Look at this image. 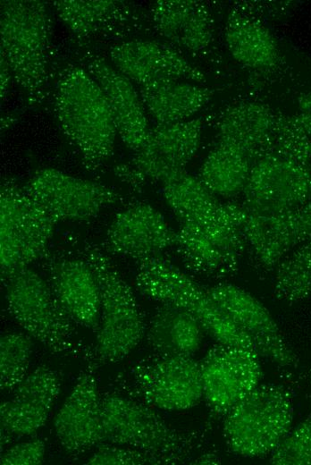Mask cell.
I'll return each instance as SVG.
<instances>
[{
  "instance_id": "cell-1",
  "label": "cell",
  "mask_w": 311,
  "mask_h": 465,
  "mask_svg": "<svg viewBox=\"0 0 311 465\" xmlns=\"http://www.w3.org/2000/svg\"><path fill=\"white\" fill-rule=\"evenodd\" d=\"M53 106L60 129L87 169H97L113 156L115 122L104 92L84 67L68 64L58 72Z\"/></svg>"
},
{
  "instance_id": "cell-2",
  "label": "cell",
  "mask_w": 311,
  "mask_h": 465,
  "mask_svg": "<svg viewBox=\"0 0 311 465\" xmlns=\"http://www.w3.org/2000/svg\"><path fill=\"white\" fill-rule=\"evenodd\" d=\"M52 16L38 0H4L0 4L1 55L30 105L46 97L52 56Z\"/></svg>"
},
{
  "instance_id": "cell-3",
  "label": "cell",
  "mask_w": 311,
  "mask_h": 465,
  "mask_svg": "<svg viewBox=\"0 0 311 465\" xmlns=\"http://www.w3.org/2000/svg\"><path fill=\"white\" fill-rule=\"evenodd\" d=\"M241 204L220 202L195 220L180 224L175 244L188 270L213 278L234 275L248 247Z\"/></svg>"
},
{
  "instance_id": "cell-4",
  "label": "cell",
  "mask_w": 311,
  "mask_h": 465,
  "mask_svg": "<svg viewBox=\"0 0 311 465\" xmlns=\"http://www.w3.org/2000/svg\"><path fill=\"white\" fill-rule=\"evenodd\" d=\"M99 284L101 313L94 350L97 364L114 363L141 342L146 328L135 294L104 250L87 244L80 254Z\"/></svg>"
},
{
  "instance_id": "cell-5",
  "label": "cell",
  "mask_w": 311,
  "mask_h": 465,
  "mask_svg": "<svg viewBox=\"0 0 311 465\" xmlns=\"http://www.w3.org/2000/svg\"><path fill=\"white\" fill-rule=\"evenodd\" d=\"M135 284L144 295L192 315L217 343L254 350L249 339L221 311L206 289L162 256L138 262Z\"/></svg>"
},
{
  "instance_id": "cell-6",
  "label": "cell",
  "mask_w": 311,
  "mask_h": 465,
  "mask_svg": "<svg viewBox=\"0 0 311 465\" xmlns=\"http://www.w3.org/2000/svg\"><path fill=\"white\" fill-rule=\"evenodd\" d=\"M292 420L290 392L281 385H259L224 416L223 435L233 453L260 457L277 447Z\"/></svg>"
},
{
  "instance_id": "cell-7",
  "label": "cell",
  "mask_w": 311,
  "mask_h": 465,
  "mask_svg": "<svg viewBox=\"0 0 311 465\" xmlns=\"http://www.w3.org/2000/svg\"><path fill=\"white\" fill-rule=\"evenodd\" d=\"M101 409L104 444L139 449L166 464L184 461L197 444L196 434L171 427L143 402L106 394Z\"/></svg>"
},
{
  "instance_id": "cell-8",
  "label": "cell",
  "mask_w": 311,
  "mask_h": 465,
  "mask_svg": "<svg viewBox=\"0 0 311 465\" xmlns=\"http://www.w3.org/2000/svg\"><path fill=\"white\" fill-rule=\"evenodd\" d=\"M58 220L34 200L15 179L4 178L0 190L1 282L42 260Z\"/></svg>"
},
{
  "instance_id": "cell-9",
  "label": "cell",
  "mask_w": 311,
  "mask_h": 465,
  "mask_svg": "<svg viewBox=\"0 0 311 465\" xmlns=\"http://www.w3.org/2000/svg\"><path fill=\"white\" fill-rule=\"evenodd\" d=\"M2 283L7 311L26 334L52 352L71 348L74 322L47 281L27 266Z\"/></svg>"
},
{
  "instance_id": "cell-10",
  "label": "cell",
  "mask_w": 311,
  "mask_h": 465,
  "mask_svg": "<svg viewBox=\"0 0 311 465\" xmlns=\"http://www.w3.org/2000/svg\"><path fill=\"white\" fill-rule=\"evenodd\" d=\"M129 376L133 393L159 410H186L204 397L200 365L192 357L156 355L132 367Z\"/></svg>"
},
{
  "instance_id": "cell-11",
  "label": "cell",
  "mask_w": 311,
  "mask_h": 465,
  "mask_svg": "<svg viewBox=\"0 0 311 465\" xmlns=\"http://www.w3.org/2000/svg\"><path fill=\"white\" fill-rule=\"evenodd\" d=\"M23 186L58 222L88 221L122 200V196L107 185L56 168L38 170Z\"/></svg>"
},
{
  "instance_id": "cell-12",
  "label": "cell",
  "mask_w": 311,
  "mask_h": 465,
  "mask_svg": "<svg viewBox=\"0 0 311 465\" xmlns=\"http://www.w3.org/2000/svg\"><path fill=\"white\" fill-rule=\"evenodd\" d=\"M310 185V164L272 153L253 164L240 204L253 212L290 209L311 201Z\"/></svg>"
},
{
  "instance_id": "cell-13",
  "label": "cell",
  "mask_w": 311,
  "mask_h": 465,
  "mask_svg": "<svg viewBox=\"0 0 311 465\" xmlns=\"http://www.w3.org/2000/svg\"><path fill=\"white\" fill-rule=\"evenodd\" d=\"M199 365L204 398L213 417H224L263 376L258 353L243 347L217 343Z\"/></svg>"
},
{
  "instance_id": "cell-14",
  "label": "cell",
  "mask_w": 311,
  "mask_h": 465,
  "mask_svg": "<svg viewBox=\"0 0 311 465\" xmlns=\"http://www.w3.org/2000/svg\"><path fill=\"white\" fill-rule=\"evenodd\" d=\"M221 311L249 339L259 356L282 368L298 359L269 310L252 294L231 283L206 289Z\"/></svg>"
},
{
  "instance_id": "cell-15",
  "label": "cell",
  "mask_w": 311,
  "mask_h": 465,
  "mask_svg": "<svg viewBox=\"0 0 311 465\" xmlns=\"http://www.w3.org/2000/svg\"><path fill=\"white\" fill-rule=\"evenodd\" d=\"M203 123L190 118L172 123H156L129 165L140 187L146 179L161 183L184 171L201 141Z\"/></svg>"
},
{
  "instance_id": "cell-16",
  "label": "cell",
  "mask_w": 311,
  "mask_h": 465,
  "mask_svg": "<svg viewBox=\"0 0 311 465\" xmlns=\"http://www.w3.org/2000/svg\"><path fill=\"white\" fill-rule=\"evenodd\" d=\"M243 210L248 247L266 270L276 268L294 249L311 239V201L281 211Z\"/></svg>"
},
{
  "instance_id": "cell-17",
  "label": "cell",
  "mask_w": 311,
  "mask_h": 465,
  "mask_svg": "<svg viewBox=\"0 0 311 465\" xmlns=\"http://www.w3.org/2000/svg\"><path fill=\"white\" fill-rule=\"evenodd\" d=\"M176 241L177 232L164 216L150 204L140 202L116 214L107 228L104 249L139 262L161 257Z\"/></svg>"
},
{
  "instance_id": "cell-18",
  "label": "cell",
  "mask_w": 311,
  "mask_h": 465,
  "mask_svg": "<svg viewBox=\"0 0 311 465\" xmlns=\"http://www.w3.org/2000/svg\"><path fill=\"white\" fill-rule=\"evenodd\" d=\"M90 365L82 371L54 419L55 435L70 455L104 444L101 395Z\"/></svg>"
},
{
  "instance_id": "cell-19",
  "label": "cell",
  "mask_w": 311,
  "mask_h": 465,
  "mask_svg": "<svg viewBox=\"0 0 311 465\" xmlns=\"http://www.w3.org/2000/svg\"><path fill=\"white\" fill-rule=\"evenodd\" d=\"M113 67L139 86L166 80L201 83L205 74L174 47L145 39H131L110 47Z\"/></svg>"
},
{
  "instance_id": "cell-20",
  "label": "cell",
  "mask_w": 311,
  "mask_h": 465,
  "mask_svg": "<svg viewBox=\"0 0 311 465\" xmlns=\"http://www.w3.org/2000/svg\"><path fill=\"white\" fill-rule=\"evenodd\" d=\"M61 388L56 371L38 366L0 405L1 446L12 436L31 435L43 427Z\"/></svg>"
},
{
  "instance_id": "cell-21",
  "label": "cell",
  "mask_w": 311,
  "mask_h": 465,
  "mask_svg": "<svg viewBox=\"0 0 311 465\" xmlns=\"http://www.w3.org/2000/svg\"><path fill=\"white\" fill-rule=\"evenodd\" d=\"M82 60V67L105 96L118 135L128 148L136 152L146 140L150 128L144 105L132 81L97 53L85 51Z\"/></svg>"
},
{
  "instance_id": "cell-22",
  "label": "cell",
  "mask_w": 311,
  "mask_h": 465,
  "mask_svg": "<svg viewBox=\"0 0 311 465\" xmlns=\"http://www.w3.org/2000/svg\"><path fill=\"white\" fill-rule=\"evenodd\" d=\"M42 260L48 283L70 317L74 323L97 332L101 294L97 277L86 260L49 252Z\"/></svg>"
},
{
  "instance_id": "cell-23",
  "label": "cell",
  "mask_w": 311,
  "mask_h": 465,
  "mask_svg": "<svg viewBox=\"0 0 311 465\" xmlns=\"http://www.w3.org/2000/svg\"><path fill=\"white\" fill-rule=\"evenodd\" d=\"M280 117L262 104H238L220 118L218 142L241 150L254 164L273 152Z\"/></svg>"
},
{
  "instance_id": "cell-24",
  "label": "cell",
  "mask_w": 311,
  "mask_h": 465,
  "mask_svg": "<svg viewBox=\"0 0 311 465\" xmlns=\"http://www.w3.org/2000/svg\"><path fill=\"white\" fill-rule=\"evenodd\" d=\"M150 12L157 33L178 47L198 52L213 41V17L203 2L160 0Z\"/></svg>"
},
{
  "instance_id": "cell-25",
  "label": "cell",
  "mask_w": 311,
  "mask_h": 465,
  "mask_svg": "<svg viewBox=\"0 0 311 465\" xmlns=\"http://www.w3.org/2000/svg\"><path fill=\"white\" fill-rule=\"evenodd\" d=\"M139 96L156 123H172L190 119L209 102L213 92L198 83L166 80L139 86Z\"/></svg>"
},
{
  "instance_id": "cell-26",
  "label": "cell",
  "mask_w": 311,
  "mask_h": 465,
  "mask_svg": "<svg viewBox=\"0 0 311 465\" xmlns=\"http://www.w3.org/2000/svg\"><path fill=\"white\" fill-rule=\"evenodd\" d=\"M205 330L189 312L162 304L147 330V342L156 355L192 357L200 348Z\"/></svg>"
},
{
  "instance_id": "cell-27",
  "label": "cell",
  "mask_w": 311,
  "mask_h": 465,
  "mask_svg": "<svg viewBox=\"0 0 311 465\" xmlns=\"http://www.w3.org/2000/svg\"><path fill=\"white\" fill-rule=\"evenodd\" d=\"M224 41L235 61L251 69H268L280 60L277 42L270 30L248 14L232 12L224 28Z\"/></svg>"
},
{
  "instance_id": "cell-28",
  "label": "cell",
  "mask_w": 311,
  "mask_h": 465,
  "mask_svg": "<svg viewBox=\"0 0 311 465\" xmlns=\"http://www.w3.org/2000/svg\"><path fill=\"white\" fill-rule=\"evenodd\" d=\"M53 7L61 21L79 38H90L112 31L130 20V9L122 1H54Z\"/></svg>"
},
{
  "instance_id": "cell-29",
  "label": "cell",
  "mask_w": 311,
  "mask_h": 465,
  "mask_svg": "<svg viewBox=\"0 0 311 465\" xmlns=\"http://www.w3.org/2000/svg\"><path fill=\"white\" fill-rule=\"evenodd\" d=\"M252 165L241 150L218 142L205 158L198 178L215 197L232 198L242 194Z\"/></svg>"
},
{
  "instance_id": "cell-30",
  "label": "cell",
  "mask_w": 311,
  "mask_h": 465,
  "mask_svg": "<svg viewBox=\"0 0 311 465\" xmlns=\"http://www.w3.org/2000/svg\"><path fill=\"white\" fill-rule=\"evenodd\" d=\"M273 292L278 300L290 303L311 298V239L277 266Z\"/></svg>"
},
{
  "instance_id": "cell-31",
  "label": "cell",
  "mask_w": 311,
  "mask_h": 465,
  "mask_svg": "<svg viewBox=\"0 0 311 465\" xmlns=\"http://www.w3.org/2000/svg\"><path fill=\"white\" fill-rule=\"evenodd\" d=\"M33 351L32 337L10 332L0 338V386L2 391L14 390L27 376Z\"/></svg>"
},
{
  "instance_id": "cell-32",
  "label": "cell",
  "mask_w": 311,
  "mask_h": 465,
  "mask_svg": "<svg viewBox=\"0 0 311 465\" xmlns=\"http://www.w3.org/2000/svg\"><path fill=\"white\" fill-rule=\"evenodd\" d=\"M275 465H311V412L271 452Z\"/></svg>"
},
{
  "instance_id": "cell-33",
  "label": "cell",
  "mask_w": 311,
  "mask_h": 465,
  "mask_svg": "<svg viewBox=\"0 0 311 465\" xmlns=\"http://www.w3.org/2000/svg\"><path fill=\"white\" fill-rule=\"evenodd\" d=\"M86 464L90 465H158L166 464L161 458L149 452L117 444H103Z\"/></svg>"
},
{
  "instance_id": "cell-34",
  "label": "cell",
  "mask_w": 311,
  "mask_h": 465,
  "mask_svg": "<svg viewBox=\"0 0 311 465\" xmlns=\"http://www.w3.org/2000/svg\"><path fill=\"white\" fill-rule=\"evenodd\" d=\"M46 444L41 438L18 443L2 452V465H40L45 461Z\"/></svg>"
},
{
  "instance_id": "cell-35",
  "label": "cell",
  "mask_w": 311,
  "mask_h": 465,
  "mask_svg": "<svg viewBox=\"0 0 311 465\" xmlns=\"http://www.w3.org/2000/svg\"><path fill=\"white\" fill-rule=\"evenodd\" d=\"M292 119L311 137V93L303 94L298 97V113Z\"/></svg>"
},
{
  "instance_id": "cell-36",
  "label": "cell",
  "mask_w": 311,
  "mask_h": 465,
  "mask_svg": "<svg viewBox=\"0 0 311 465\" xmlns=\"http://www.w3.org/2000/svg\"><path fill=\"white\" fill-rule=\"evenodd\" d=\"M0 72H1V97L2 99L6 96L9 89L12 75L11 69L5 58L0 55Z\"/></svg>"
},
{
  "instance_id": "cell-37",
  "label": "cell",
  "mask_w": 311,
  "mask_h": 465,
  "mask_svg": "<svg viewBox=\"0 0 311 465\" xmlns=\"http://www.w3.org/2000/svg\"><path fill=\"white\" fill-rule=\"evenodd\" d=\"M196 464H218L219 458L214 453H205L198 457L195 462Z\"/></svg>"
},
{
  "instance_id": "cell-38",
  "label": "cell",
  "mask_w": 311,
  "mask_h": 465,
  "mask_svg": "<svg viewBox=\"0 0 311 465\" xmlns=\"http://www.w3.org/2000/svg\"><path fill=\"white\" fill-rule=\"evenodd\" d=\"M310 199H311V185H310Z\"/></svg>"
},
{
  "instance_id": "cell-39",
  "label": "cell",
  "mask_w": 311,
  "mask_h": 465,
  "mask_svg": "<svg viewBox=\"0 0 311 465\" xmlns=\"http://www.w3.org/2000/svg\"><path fill=\"white\" fill-rule=\"evenodd\" d=\"M310 379H311V369H310Z\"/></svg>"
}]
</instances>
